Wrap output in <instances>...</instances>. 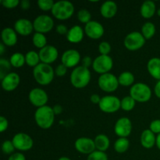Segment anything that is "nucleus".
<instances>
[{
  "label": "nucleus",
  "mask_w": 160,
  "mask_h": 160,
  "mask_svg": "<svg viewBox=\"0 0 160 160\" xmlns=\"http://www.w3.org/2000/svg\"><path fill=\"white\" fill-rule=\"evenodd\" d=\"M92 74L88 68L78 66L73 68L70 73V82L75 88H84L90 83Z\"/></svg>",
  "instance_id": "3"
},
{
  "label": "nucleus",
  "mask_w": 160,
  "mask_h": 160,
  "mask_svg": "<svg viewBox=\"0 0 160 160\" xmlns=\"http://www.w3.org/2000/svg\"><path fill=\"white\" fill-rule=\"evenodd\" d=\"M118 78L113 73H107L100 75L98 79V85L103 92L111 93L118 88Z\"/></svg>",
  "instance_id": "6"
},
{
  "label": "nucleus",
  "mask_w": 160,
  "mask_h": 160,
  "mask_svg": "<svg viewBox=\"0 0 160 160\" xmlns=\"http://www.w3.org/2000/svg\"><path fill=\"white\" fill-rule=\"evenodd\" d=\"M0 67H1V69H0V79L2 80L6 75V73L5 71L10 70L12 65H11L9 60L1 58L0 59Z\"/></svg>",
  "instance_id": "36"
},
{
  "label": "nucleus",
  "mask_w": 160,
  "mask_h": 160,
  "mask_svg": "<svg viewBox=\"0 0 160 160\" xmlns=\"http://www.w3.org/2000/svg\"><path fill=\"white\" fill-rule=\"evenodd\" d=\"M56 31L58 34H66L67 35V33H68V28L66 26L65 24H62V23H60V24H58L56 26Z\"/></svg>",
  "instance_id": "44"
},
{
  "label": "nucleus",
  "mask_w": 160,
  "mask_h": 160,
  "mask_svg": "<svg viewBox=\"0 0 160 160\" xmlns=\"http://www.w3.org/2000/svg\"><path fill=\"white\" fill-rule=\"evenodd\" d=\"M87 160H108V156L106 152L95 150L88 156Z\"/></svg>",
  "instance_id": "38"
},
{
  "label": "nucleus",
  "mask_w": 160,
  "mask_h": 160,
  "mask_svg": "<svg viewBox=\"0 0 160 160\" xmlns=\"http://www.w3.org/2000/svg\"><path fill=\"white\" fill-rule=\"evenodd\" d=\"M8 160H26V157L23 153L15 152L9 156Z\"/></svg>",
  "instance_id": "46"
},
{
  "label": "nucleus",
  "mask_w": 160,
  "mask_h": 160,
  "mask_svg": "<svg viewBox=\"0 0 160 160\" xmlns=\"http://www.w3.org/2000/svg\"><path fill=\"white\" fill-rule=\"evenodd\" d=\"M118 10L117 4L113 1H106L100 6V13L104 18H112Z\"/></svg>",
  "instance_id": "21"
},
{
  "label": "nucleus",
  "mask_w": 160,
  "mask_h": 160,
  "mask_svg": "<svg viewBox=\"0 0 160 160\" xmlns=\"http://www.w3.org/2000/svg\"><path fill=\"white\" fill-rule=\"evenodd\" d=\"M141 145L142 147L145 148H152L156 142V134L150 131L149 129H145L142 131V134H141L140 138Z\"/></svg>",
  "instance_id": "23"
},
{
  "label": "nucleus",
  "mask_w": 160,
  "mask_h": 160,
  "mask_svg": "<svg viewBox=\"0 0 160 160\" xmlns=\"http://www.w3.org/2000/svg\"><path fill=\"white\" fill-rule=\"evenodd\" d=\"M37 4L42 10L49 11L52 9L55 2L53 0H38Z\"/></svg>",
  "instance_id": "37"
},
{
  "label": "nucleus",
  "mask_w": 160,
  "mask_h": 160,
  "mask_svg": "<svg viewBox=\"0 0 160 160\" xmlns=\"http://www.w3.org/2000/svg\"><path fill=\"white\" fill-rule=\"evenodd\" d=\"M14 30L22 36H28L34 31L33 22L26 18L18 19L14 23Z\"/></svg>",
  "instance_id": "19"
},
{
  "label": "nucleus",
  "mask_w": 160,
  "mask_h": 160,
  "mask_svg": "<svg viewBox=\"0 0 160 160\" xmlns=\"http://www.w3.org/2000/svg\"><path fill=\"white\" fill-rule=\"evenodd\" d=\"M74 9V6L71 2L61 0L55 2L51 12L55 18L59 20H66L73 16Z\"/></svg>",
  "instance_id": "4"
},
{
  "label": "nucleus",
  "mask_w": 160,
  "mask_h": 160,
  "mask_svg": "<svg viewBox=\"0 0 160 160\" xmlns=\"http://www.w3.org/2000/svg\"><path fill=\"white\" fill-rule=\"evenodd\" d=\"M1 38L2 42L8 47L14 46L18 41L17 33L12 28H3L1 32Z\"/></svg>",
  "instance_id": "20"
},
{
  "label": "nucleus",
  "mask_w": 160,
  "mask_h": 160,
  "mask_svg": "<svg viewBox=\"0 0 160 160\" xmlns=\"http://www.w3.org/2000/svg\"><path fill=\"white\" fill-rule=\"evenodd\" d=\"M78 19L83 23H88L92 20V14L86 9H81L78 12Z\"/></svg>",
  "instance_id": "34"
},
{
  "label": "nucleus",
  "mask_w": 160,
  "mask_h": 160,
  "mask_svg": "<svg viewBox=\"0 0 160 160\" xmlns=\"http://www.w3.org/2000/svg\"><path fill=\"white\" fill-rule=\"evenodd\" d=\"M152 95L151 88L145 83L138 82L130 88V96L138 102H147L151 99Z\"/></svg>",
  "instance_id": "5"
},
{
  "label": "nucleus",
  "mask_w": 160,
  "mask_h": 160,
  "mask_svg": "<svg viewBox=\"0 0 160 160\" xmlns=\"http://www.w3.org/2000/svg\"><path fill=\"white\" fill-rule=\"evenodd\" d=\"M20 83V75L16 72L8 73L6 76L1 80L2 88L6 92H12L17 88Z\"/></svg>",
  "instance_id": "18"
},
{
  "label": "nucleus",
  "mask_w": 160,
  "mask_h": 160,
  "mask_svg": "<svg viewBox=\"0 0 160 160\" xmlns=\"http://www.w3.org/2000/svg\"><path fill=\"white\" fill-rule=\"evenodd\" d=\"M11 141L12 142L16 149L20 152L29 151L34 145V141L32 138L29 134L25 133H17L13 136Z\"/></svg>",
  "instance_id": "11"
},
{
  "label": "nucleus",
  "mask_w": 160,
  "mask_h": 160,
  "mask_svg": "<svg viewBox=\"0 0 160 160\" xmlns=\"http://www.w3.org/2000/svg\"><path fill=\"white\" fill-rule=\"evenodd\" d=\"M81 61V56L79 52L76 49L66 50L61 56V63L67 68H75Z\"/></svg>",
  "instance_id": "13"
},
{
  "label": "nucleus",
  "mask_w": 160,
  "mask_h": 160,
  "mask_svg": "<svg viewBox=\"0 0 160 160\" xmlns=\"http://www.w3.org/2000/svg\"><path fill=\"white\" fill-rule=\"evenodd\" d=\"M81 62H82L81 66H83V67L88 68L90 66H92V63H93V60H92V57H91V56H84V57L82 59H81Z\"/></svg>",
  "instance_id": "45"
},
{
  "label": "nucleus",
  "mask_w": 160,
  "mask_h": 160,
  "mask_svg": "<svg viewBox=\"0 0 160 160\" xmlns=\"http://www.w3.org/2000/svg\"><path fill=\"white\" fill-rule=\"evenodd\" d=\"M98 107L103 112L114 113L121 109L120 99L118 97L114 95H106L102 97L101 101L98 104Z\"/></svg>",
  "instance_id": "9"
},
{
  "label": "nucleus",
  "mask_w": 160,
  "mask_h": 160,
  "mask_svg": "<svg viewBox=\"0 0 160 160\" xmlns=\"http://www.w3.org/2000/svg\"><path fill=\"white\" fill-rule=\"evenodd\" d=\"M40 56L41 62L46 64H52L58 59L59 52L55 46L51 45H47L38 52Z\"/></svg>",
  "instance_id": "17"
},
{
  "label": "nucleus",
  "mask_w": 160,
  "mask_h": 160,
  "mask_svg": "<svg viewBox=\"0 0 160 160\" xmlns=\"http://www.w3.org/2000/svg\"><path fill=\"white\" fill-rule=\"evenodd\" d=\"M112 47L111 45L108 42H102L98 45V52H100V55H109L110 53Z\"/></svg>",
  "instance_id": "39"
},
{
  "label": "nucleus",
  "mask_w": 160,
  "mask_h": 160,
  "mask_svg": "<svg viewBox=\"0 0 160 160\" xmlns=\"http://www.w3.org/2000/svg\"><path fill=\"white\" fill-rule=\"evenodd\" d=\"M84 33L91 39L98 40L104 34L105 29L101 23L96 20H91L84 26Z\"/></svg>",
  "instance_id": "14"
},
{
  "label": "nucleus",
  "mask_w": 160,
  "mask_h": 160,
  "mask_svg": "<svg viewBox=\"0 0 160 160\" xmlns=\"http://www.w3.org/2000/svg\"><path fill=\"white\" fill-rule=\"evenodd\" d=\"M0 3L6 9H14L20 4L19 0H1Z\"/></svg>",
  "instance_id": "40"
},
{
  "label": "nucleus",
  "mask_w": 160,
  "mask_h": 160,
  "mask_svg": "<svg viewBox=\"0 0 160 160\" xmlns=\"http://www.w3.org/2000/svg\"><path fill=\"white\" fill-rule=\"evenodd\" d=\"M8 127H9V122L8 120L3 116L0 117V132L3 133L7 130Z\"/></svg>",
  "instance_id": "43"
},
{
  "label": "nucleus",
  "mask_w": 160,
  "mask_h": 160,
  "mask_svg": "<svg viewBox=\"0 0 160 160\" xmlns=\"http://www.w3.org/2000/svg\"><path fill=\"white\" fill-rule=\"evenodd\" d=\"M157 12L158 16H159V17H160V8H159V9H157V12Z\"/></svg>",
  "instance_id": "54"
},
{
  "label": "nucleus",
  "mask_w": 160,
  "mask_h": 160,
  "mask_svg": "<svg viewBox=\"0 0 160 160\" xmlns=\"http://www.w3.org/2000/svg\"><path fill=\"white\" fill-rule=\"evenodd\" d=\"M2 150L3 153L6 155H12L13 154L14 151L16 150L15 147H14L12 142L10 140H6L2 142Z\"/></svg>",
  "instance_id": "35"
},
{
  "label": "nucleus",
  "mask_w": 160,
  "mask_h": 160,
  "mask_svg": "<svg viewBox=\"0 0 160 160\" xmlns=\"http://www.w3.org/2000/svg\"><path fill=\"white\" fill-rule=\"evenodd\" d=\"M156 146H157V148L160 150V134H158V135L156 136Z\"/></svg>",
  "instance_id": "52"
},
{
  "label": "nucleus",
  "mask_w": 160,
  "mask_h": 160,
  "mask_svg": "<svg viewBox=\"0 0 160 160\" xmlns=\"http://www.w3.org/2000/svg\"><path fill=\"white\" fill-rule=\"evenodd\" d=\"M115 134L119 138H128L132 131V123L128 117L118 119L114 126Z\"/></svg>",
  "instance_id": "15"
},
{
  "label": "nucleus",
  "mask_w": 160,
  "mask_h": 160,
  "mask_svg": "<svg viewBox=\"0 0 160 160\" xmlns=\"http://www.w3.org/2000/svg\"><path fill=\"white\" fill-rule=\"evenodd\" d=\"M55 70L49 64L40 62L33 69V76L34 80L40 85H48L53 81Z\"/></svg>",
  "instance_id": "2"
},
{
  "label": "nucleus",
  "mask_w": 160,
  "mask_h": 160,
  "mask_svg": "<svg viewBox=\"0 0 160 160\" xmlns=\"http://www.w3.org/2000/svg\"><path fill=\"white\" fill-rule=\"evenodd\" d=\"M74 147L78 152L85 155H90L96 150L95 141L87 137H81L77 139Z\"/></svg>",
  "instance_id": "16"
},
{
  "label": "nucleus",
  "mask_w": 160,
  "mask_h": 160,
  "mask_svg": "<svg viewBox=\"0 0 160 160\" xmlns=\"http://www.w3.org/2000/svg\"><path fill=\"white\" fill-rule=\"evenodd\" d=\"M156 31V26H155L154 23L152 22H145L142 27V29H141V33L142 34V35L144 36V38H145V40H149L152 38H153V36L155 35Z\"/></svg>",
  "instance_id": "27"
},
{
  "label": "nucleus",
  "mask_w": 160,
  "mask_h": 160,
  "mask_svg": "<svg viewBox=\"0 0 160 160\" xmlns=\"http://www.w3.org/2000/svg\"><path fill=\"white\" fill-rule=\"evenodd\" d=\"M149 130L155 134H160V120H154L150 123Z\"/></svg>",
  "instance_id": "42"
},
{
  "label": "nucleus",
  "mask_w": 160,
  "mask_h": 160,
  "mask_svg": "<svg viewBox=\"0 0 160 160\" xmlns=\"http://www.w3.org/2000/svg\"><path fill=\"white\" fill-rule=\"evenodd\" d=\"M25 60H26L27 65L33 68L37 67L41 62L38 52L34 50H31L25 54Z\"/></svg>",
  "instance_id": "29"
},
{
  "label": "nucleus",
  "mask_w": 160,
  "mask_h": 160,
  "mask_svg": "<svg viewBox=\"0 0 160 160\" xmlns=\"http://www.w3.org/2000/svg\"><path fill=\"white\" fill-rule=\"evenodd\" d=\"M52 109L56 115H59V114H60L62 112V107L59 104L55 105L52 107Z\"/></svg>",
  "instance_id": "50"
},
{
  "label": "nucleus",
  "mask_w": 160,
  "mask_h": 160,
  "mask_svg": "<svg viewBox=\"0 0 160 160\" xmlns=\"http://www.w3.org/2000/svg\"><path fill=\"white\" fill-rule=\"evenodd\" d=\"M32 42L36 48L42 49V48L47 45V38L45 37V34L35 32L33 34Z\"/></svg>",
  "instance_id": "32"
},
{
  "label": "nucleus",
  "mask_w": 160,
  "mask_h": 160,
  "mask_svg": "<svg viewBox=\"0 0 160 160\" xmlns=\"http://www.w3.org/2000/svg\"><path fill=\"white\" fill-rule=\"evenodd\" d=\"M84 30L79 25H74L69 29L67 34V39L71 43H79L84 38Z\"/></svg>",
  "instance_id": "22"
},
{
  "label": "nucleus",
  "mask_w": 160,
  "mask_h": 160,
  "mask_svg": "<svg viewBox=\"0 0 160 160\" xmlns=\"http://www.w3.org/2000/svg\"><path fill=\"white\" fill-rule=\"evenodd\" d=\"M145 38L139 31H132L125 37L123 45L129 51H137L142 48L145 44Z\"/></svg>",
  "instance_id": "7"
},
{
  "label": "nucleus",
  "mask_w": 160,
  "mask_h": 160,
  "mask_svg": "<svg viewBox=\"0 0 160 160\" xmlns=\"http://www.w3.org/2000/svg\"><path fill=\"white\" fill-rule=\"evenodd\" d=\"M118 81L120 85L124 86V87H129V86L134 85L135 78L131 72L124 71L119 75Z\"/></svg>",
  "instance_id": "28"
},
{
  "label": "nucleus",
  "mask_w": 160,
  "mask_h": 160,
  "mask_svg": "<svg viewBox=\"0 0 160 160\" xmlns=\"http://www.w3.org/2000/svg\"><path fill=\"white\" fill-rule=\"evenodd\" d=\"M156 12V3L151 0L145 1L142 4L140 8V12L142 17L145 19H149L155 15Z\"/></svg>",
  "instance_id": "25"
},
{
  "label": "nucleus",
  "mask_w": 160,
  "mask_h": 160,
  "mask_svg": "<svg viewBox=\"0 0 160 160\" xmlns=\"http://www.w3.org/2000/svg\"><path fill=\"white\" fill-rule=\"evenodd\" d=\"M147 70L154 79L160 81V58H151L147 62Z\"/></svg>",
  "instance_id": "24"
},
{
  "label": "nucleus",
  "mask_w": 160,
  "mask_h": 160,
  "mask_svg": "<svg viewBox=\"0 0 160 160\" xmlns=\"http://www.w3.org/2000/svg\"><path fill=\"white\" fill-rule=\"evenodd\" d=\"M55 116L52 107L49 106H44L37 108L34 112V120L38 126L42 129H48L53 125L55 121Z\"/></svg>",
  "instance_id": "1"
},
{
  "label": "nucleus",
  "mask_w": 160,
  "mask_h": 160,
  "mask_svg": "<svg viewBox=\"0 0 160 160\" xmlns=\"http://www.w3.org/2000/svg\"><path fill=\"white\" fill-rule=\"evenodd\" d=\"M154 93L157 98H160V81L156 82V85L154 87Z\"/></svg>",
  "instance_id": "49"
},
{
  "label": "nucleus",
  "mask_w": 160,
  "mask_h": 160,
  "mask_svg": "<svg viewBox=\"0 0 160 160\" xmlns=\"http://www.w3.org/2000/svg\"><path fill=\"white\" fill-rule=\"evenodd\" d=\"M113 67V60L109 55H99L93 60L92 68L100 75L109 73Z\"/></svg>",
  "instance_id": "8"
},
{
  "label": "nucleus",
  "mask_w": 160,
  "mask_h": 160,
  "mask_svg": "<svg viewBox=\"0 0 160 160\" xmlns=\"http://www.w3.org/2000/svg\"><path fill=\"white\" fill-rule=\"evenodd\" d=\"M135 105L136 101L130 95L123 97L122 99H120V106L124 111H131L135 107Z\"/></svg>",
  "instance_id": "33"
},
{
  "label": "nucleus",
  "mask_w": 160,
  "mask_h": 160,
  "mask_svg": "<svg viewBox=\"0 0 160 160\" xmlns=\"http://www.w3.org/2000/svg\"><path fill=\"white\" fill-rule=\"evenodd\" d=\"M94 141H95L96 150L103 152H105L109 148V145H110V141H109L108 136L106 135V134H98L95 138Z\"/></svg>",
  "instance_id": "26"
},
{
  "label": "nucleus",
  "mask_w": 160,
  "mask_h": 160,
  "mask_svg": "<svg viewBox=\"0 0 160 160\" xmlns=\"http://www.w3.org/2000/svg\"><path fill=\"white\" fill-rule=\"evenodd\" d=\"M20 7L22 8L23 9H24V10H27V9H28L30 8V6H31V2L29 1V0H22L21 2H20Z\"/></svg>",
  "instance_id": "48"
},
{
  "label": "nucleus",
  "mask_w": 160,
  "mask_h": 160,
  "mask_svg": "<svg viewBox=\"0 0 160 160\" xmlns=\"http://www.w3.org/2000/svg\"><path fill=\"white\" fill-rule=\"evenodd\" d=\"M9 62H10L12 67H15V68H20L26 63L25 56L21 52H15L10 56Z\"/></svg>",
  "instance_id": "31"
},
{
  "label": "nucleus",
  "mask_w": 160,
  "mask_h": 160,
  "mask_svg": "<svg viewBox=\"0 0 160 160\" xmlns=\"http://www.w3.org/2000/svg\"><path fill=\"white\" fill-rule=\"evenodd\" d=\"M5 51H6V45H5L2 42H1V43H0V55L2 56V55L4 54Z\"/></svg>",
  "instance_id": "51"
},
{
  "label": "nucleus",
  "mask_w": 160,
  "mask_h": 160,
  "mask_svg": "<svg viewBox=\"0 0 160 160\" xmlns=\"http://www.w3.org/2000/svg\"><path fill=\"white\" fill-rule=\"evenodd\" d=\"M28 99L33 106L37 108H40L46 106L48 96L44 89L40 88H34L30 91L28 94Z\"/></svg>",
  "instance_id": "12"
},
{
  "label": "nucleus",
  "mask_w": 160,
  "mask_h": 160,
  "mask_svg": "<svg viewBox=\"0 0 160 160\" xmlns=\"http://www.w3.org/2000/svg\"><path fill=\"white\" fill-rule=\"evenodd\" d=\"M130 147V142L127 138H119L114 143V150L117 153H124Z\"/></svg>",
  "instance_id": "30"
},
{
  "label": "nucleus",
  "mask_w": 160,
  "mask_h": 160,
  "mask_svg": "<svg viewBox=\"0 0 160 160\" xmlns=\"http://www.w3.org/2000/svg\"><path fill=\"white\" fill-rule=\"evenodd\" d=\"M101 97L98 94H92L90 97V101L94 104H99L100 101H101Z\"/></svg>",
  "instance_id": "47"
},
{
  "label": "nucleus",
  "mask_w": 160,
  "mask_h": 160,
  "mask_svg": "<svg viewBox=\"0 0 160 160\" xmlns=\"http://www.w3.org/2000/svg\"><path fill=\"white\" fill-rule=\"evenodd\" d=\"M34 30L35 32L46 34L52 31L54 27V20L50 16L42 14L36 17L33 21Z\"/></svg>",
  "instance_id": "10"
},
{
  "label": "nucleus",
  "mask_w": 160,
  "mask_h": 160,
  "mask_svg": "<svg viewBox=\"0 0 160 160\" xmlns=\"http://www.w3.org/2000/svg\"><path fill=\"white\" fill-rule=\"evenodd\" d=\"M58 160H71V159H70V158L67 157V156H62V157L59 158Z\"/></svg>",
  "instance_id": "53"
},
{
  "label": "nucleus",
  "mask_w": 160,
  "mask_h": 160,
  "mask_svg": "<svg viewBox=\"0 0 160 160\" xmlns=\"http://www.w3.org/2000/svg\"><path fill=\"white\" fill-rule=\"evenodd\" d=\"M67 70H68V68L65 65L60 63L55 69V74L57 77H63L67 74Z\"/></svg>",
  "instance_id": "41"
}]
</instances>
